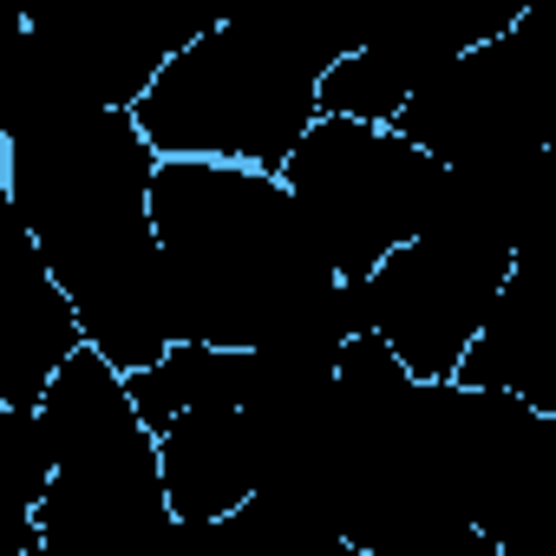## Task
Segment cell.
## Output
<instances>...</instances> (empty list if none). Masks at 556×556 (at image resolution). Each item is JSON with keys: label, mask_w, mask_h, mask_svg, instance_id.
Instances as JSON below:
<instances>
[{"label": "cell", "mask_w": 556, "mask_h": 556, "mask_svg": "<svg viewBox=\"0 0 556 556\" xmlns=\"http://www.w3.org/2000/svg\"><path fill=\"white\" fill-rule=\"evenodd\" d=\"M151 216L177 341L341 361V348L367 328L361 282L334 268L282 170L157 157Z\"/></svg>", "instance_id": "1"}, {"label": "cell", "mask_w": 556, "mask_h": 556, "mask_svg": "<svg viewBox=\"0 0 556 556\" xmlns=\"http://www.w3.org/2000/svg\"><path fill=\"white\" fill-rule=\"evenodd\" d=\"M0 138H8V203L73 295L86 341L125 374L164 361L177 328L151 216L157 144L144 138L138 112H40L0 125Z\"/></svg>", "instance_id": "2"}, {"label": "cell", "mask_w": 556, "mask_h": 556, "mask_svg": "<svg viewBox=\"0 0 556 556\" xmlns=\"http://www.w3.org/2000/svg\"><path fill=\"white\" fill-rule=\"evenodd\" d=\"M40 426L53 445V484L34 510L47 556H164L177 510L164 439L144 419L131 374L86 341L53 374Z\"/></svg>", "instance_id": "3"}, {"label": "cell", "mask_w": 556, "mask_h": 556, "mask_svg": "<svg viewBox=\"0 0 556 556\" xmlns=\"http://www.w3.org/2000/svg\"><path fill=\"white\" fill-rule=\"evenodd\" d=\"M321 60L275 40L268 27L216 21L157 73L131 112L157 157H229L282 170L302 131L321 118Z\"/></svg>", "instance_id": "4"}, {"label": "cell", "mask_w": 556, "mask_h": 556, "mask_svg": "<svg viewBox=\"0 0 556 556\" xmlns=\"http://www.w3.org/2000/svg\"><path fill=\"white\" fill-rule=\"evenodd\" d=\"M216 21L190 0H27L0 73V125L40 112H131Z\"/></svg>", "instance_id": "5"}, {"label": "cell", "mask_w": 556, "mask_h": 556, "mask_svg": "<svg viewBox=\"0 0 556 556\" xmlns=\"http://www.w3.org/2000/svg\"><path fill=\"white\" fill-rule=\"evenodd\" d=\"M282 184L295 190L308 229L334 255L348 282L367 275L413 242L432 223V203L445 190V164L406 138L387 118H354V112H321L302 144L282 164Z\"/></svg>", "instance_id": "6"}, {"label": "cell", "mask_w": 556, "mask_h": 556, "mask_svg": "<svg viewBox=\"0 0 556 556\" xmlns=\"http://www.w3.org/2000/svg\"><path fill=\"white\" fill-rule=\"evenodd\" d=\"M393 125L419 138L439 164L549 151L556 144V0H536L517 27H504L497 40L452 60L439 79H426Z\"/></svg>", "instance_id": "7"}, {"label": "cell", "mask_w": 556, "mask_h": 556, "mask_svg": "<svg viewBox=\"0 0 556 556\" xmlns=\"http://www.w3.org/2000/svg\"><path fill=\"white\" fill-rule=\"evenodd\" d=\"M517 268V249L432 210V223L400 242L367 282H361V308L367 328L419 374V380H452L478 341V328L491 321L504 282Z\"/></svg>", "instance_id": "8"}, {"label": "cell", "mask_w": 556, "mask_h": 556, "mask_svg": "<svg viewBox=\"0 0 556 556\" xmlns=\"http://www.w3.org/2000/svg\"><path fill=\"white\" fill-rule=\"evenodd\" d=\"M452 439L471 523L504 556H556V413L452 380Z\"/></svg>", "instance_id": "9"}, {"label": "cell", "mask_w": 556, "mask_h": 556, "mask_svg": "<svg viewBox=\"0 0 556 556\" xmlns=\"http://www.w3.org/2000/svg\"><path fill=\"white\" fill-rule=\"evenodd\" d=\"M536 0H387L361 53H348L321 79V112H354V118H400V105L439 79L452 60L471 47L497 40L517 27Z\"/></svg>", "instance_id": "10"}, {"label": "cell", "mask_w": 556, "mask_h": 556, "mask_svg": "<svg viewBox=\"0 0 556 556\" xmlns=\"http://www.w3.org/2000/svg\"><path fill=\"white\" fill-rule=\"evenodd\" d=\"M458 380L471 387H504L543 413H556V262H517L510 282L478 328Z\"/></svg>", "instance_id": "11"}, {"label": "cell", "mask_w": 556, "mask_h": 556, "mask_svg": "<svg viewBox=\"0 0 556 556\" xmlns=\"http://www.w3.org/2000/svg\"><path fill=\"white\" fill-rule=\"evenodd\" d=\"M157 439H164V484L177 523H216L255 497L262 465L242 406H190Z\"/></svg>", "instance_id": "12"}, {"label": "cell", "mask_w": 556, "mask_h": 556, "mask_svg": "<svg viewBox=\"0 0 556 556\" xmlns=\"http://www.w3.org/2000/svg\"><path fill=\"white\" fill-rule=\"evenodd\" d=\"M255 348H210V341H170L164 361L131 374V393L144 406V419L164 432L177 413L190 406H242L255 387Z\"/></svg>", "instance_id": "13"}, {"label": "cell", "mask_w": 556, "mask_h": 556, "mask_svg": "<svg viewBox=\"0 0 556 556\" xmlns=\"http://www.w3.org/2000/svg\"><path fill=\"white\" fill-rule=\"evenodd\" d=\"M380 8H387V0H242L236 21L268 27L275 40L302 47L308 60H321V66L334 73L348 53H361V47H367V34H374Z\"/></svg>", "instance_id": "14"}, {"label": "cell", "mask_w": 556, "mask_h": 556, "mask_svg": "<svg viewBox=\"0 0 556 556\" xmlns=\"http://www.w3.org/2000/svg\"><path fill=\"white\" fill-rule=\"evenodd\" d=\"M190 8H197V14H210V21H236L242 0H190Z\"/></svg>", "instance_id": "15"}]
</instances>
